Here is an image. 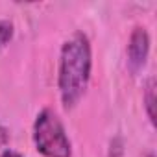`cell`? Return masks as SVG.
I'll return each instance as SVG.
<instances>
[{
	"instance_id": "cell-1",
	"label": "cell",
	"mask_w": 157,
	"mask_h": 157,
	"mask_svg": "<svg viewBox=\"0 0 157 157\" xmlns=\"http://www.w3.org/2000/svg\"><path fill=\"white\" fill-rule=\"evenodd\" d=\"M91 67L93 56L89 37L82 32H76L65 41L59 56L57 87L65 109H72L85 94L91 80Z\"/></svg>"
},
{
	"instance_id": "cell-2",
	"label": "cell",
	"mask_w": 157,
	"mask_h": 157,
	"mask_svg": "<svg viewBox=\"0 0 157 157\" xmlns=\"http://www.w3.org/2000/svg\"><path fill=\"white\" fill-rule=\"evenodd\" d=\"M33 142L44 157H70V140L59 117L52 109H43L33 122Z\"/></svg>"
},
{
	"instance_id": "cell-3",
	"label": "cell",
	"mask_w": 157,
	"mask_h": 157,
	"mask_svg": "<svg viewBox=\"0 0 157 157\" xmlns=\"http://www.w3.org/2000/svg\"><path fill=\"white\" fill-rule=\"evenodd\" d=\"M150 52V37L144 28H135L128 43V65L133 72H139Z\"/></svg>"
},
{
	"instance_id": "cell-4",
	"label": "cell",
	"mask_w": 157,
	"mask_h": 157,
	"mask_svg": "<svg viewBox=\"0 0 157 157\" xmlns=\"http://www.w3.org/2000/svg\"><path fill=\"white\" fill-rule=\"evenodd\" d=\"M13 37V24L10 21H0V48H4Z\"/></svg>"
},
{
	"instance_id": "cell-5",
	"label": "cell",
	"mask_w": 157,
	"mask_h": 157,
	"mask_svg": "<svg viewBox=\"0 0 157 157\" xmlns=\"http://www.w3.org/2000/svg\"><path fill=\"white\" fill-rule=\"evenodd\" d=\"M144 102H146V111H148L150 120H151V122H155V113H153V102H155V98H153V82H150V83H148V87H146Z\"/></svg>"
},
{
	"instance_id": "cell-6",
	"label": "cell",
	"mask_w": 157,
	"mask_h": 157,
	"mask_svg": "<svg viewBox=\"0 0 157 157\" xmlns=\"http://www.w3.org/2000/svg\"><path fill=\"white\" fill-rule=\"evenodd\" d=\"M0 157H22L21 153H17V151H11V150H6L2 155H0Z\"/></svg>"
},
{
	"instance_id": "cell-7",
	"label": "cell",
	"mask_w": 157,
	"mask_h": 157,
	"mask_svg": "<svg viewBox=\"0 0 157 157\" xmlns=\"http://www.w3.org/2000/svg\"><path fill=\"white\" fill-rule=\"evenodd\" d=\"M148 157H155V155H153V153H150V155H148Z\"/></svg>"
}]
</instances>
